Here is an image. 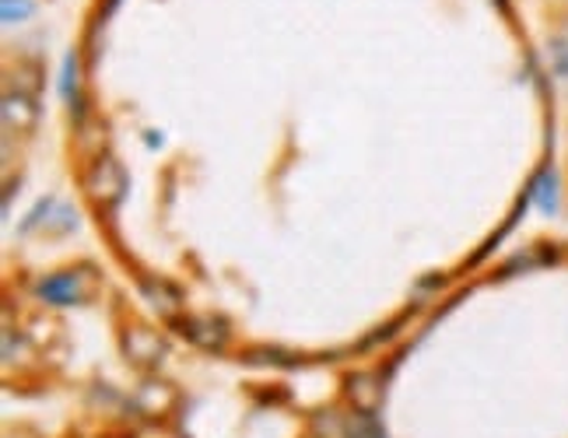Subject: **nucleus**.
I'll return each mask as SVG.
<instances>
[{
    "mask_svg": "<svg viewBox=\"0 0 568 438\" xmlns=\"http://www.w3.org/2000/svg\"><path fill=\"white\" fill-rule=\"evenodd\" d=\"M84 186H89V196L99 207H116L126 193V172L113 155H99L92 169L84 172Z\"/></svg>",
    "mask_w": 568,
    "mask_h": 438,
    "instance_id": "f257e3e1",
    "label": "nucleus"
},
{
    "mask_svg": "<svg viewBox=\"0 0 568 438\" xmlns=\"http://www.w3.org/2000/svg\"><path fill=\"white\" fill-rule=\"evenodd\" d=\"M36 295L47 305H81L89 298V284L81 271H57L36 284Z\"/></svg>",
    "mask_w": 568,
    "mask_h": 438,
    "instance_id": "f03ea898",
    "label": "nucleus"
},
{
    "mask_svg": "<svg viewBox=\"0 0 568 438\" xmlns=\"http://www.w3.org/2000/svg\"><path fill=\"white\" fill-rule=\"evenodd\" d=\"M36 11V0H4V21L14 26V21H26Z\"/></svg>",
    "mask_w": 568,
    "mask_h": 438,
    "instance_id": "9b49d317",
    "label": "nucleus"
},
{
    "mask_svg": "<svg viewBox=\"0 0 568 438\" xmlns=\"http://www.w3.org/2000/svg\"><path fill=\"white\" fill-rule=\"evenodd\" d=\"M530 201L537 204L540 214H558V204H561V186H558V172L555 165H544L537 175H534V183H530Z\"/></svg>",
    "mask_w": 568,
    "mask_h": 438,
    "instance_id": "39448f33",
    "label": "nucleus"
},
{
    "mask_svg": "<svg viewBox=\"0 0 568 438\" xmlns=\"http://www.w3.org/2000/svg\"><path fill=\"white\" fill-rule=\"evenodd\" d=\"M63 99H68L74 109V102H78V53H68V60H63Z\"/></svg>",
    "mask_w": 568,
    "mask_h": 438,
    "instance_id": "1a4fd4ad",
    "label": "nucleus"
},
{
    "mask_svg": "<svg viewBox=\"0 0 568 438\" xmlns=\"http://www.w3.org/2000/svg\"><path fill=\"white\" fill-rule=\"evenodd\" d=\"M39 123V102L32 92H21V88H8L4 92V126L8 134H29Z\"/></svg>",
    "mask_w": 568,
    "mask_h": 438,
    "instance_id": "7ed1b4c3",
    "label": "nucleus"
},
{
    "mask_svg": "<svg viewBox=\"0 0 568 438\" xmlns=\"http://www.w3.org/2000/svg\"><path fill=\"white\" fill-rule=\"evenodd\" d=\"M148 288V295H151V305H155V309L162 313V316H176L180 313V292L176 288H169L165 281H148L144 284Z\"/></svg>",
    "mask_w": 568,
    "mask_h": 438,
    "instance_id": "6e6552de",
    "label": "nucleus"
},
{
    "mask_svg": "<svg viewBox=\"0 0 568 438\" xmlns=\"http://www.w3.org/2000/svg\"><path fill=\"white\" fill-rule=\"evenodd\" d=\"M123 347H126V358H134L138 365H155L165 355V344L159 340V334L144 330V326H134V330L123 337Z\"/></svg>",
    "mask_w": 568,
    "mask_h": 438,
    "instance_id": "423d86ee",
    "label": "nucleus"
},
{
    "mask_svg": "<svg viewBox=\"0 0 568 438\" xmlns=\"http://www.w3.org/2000/svg\"><path fill=\"white\" fill-rule=\"evenodd\" d=\"M551 68H555L558 78L568 81V39L565 35L551 39Z\"/></svg>",
    "mask_w": 568,
    "mask_h": 438,
    "instance_id": "9d476101",
    "label": "nucleus"
},
{
    "mask_svg": "<svg viewBox=\"0 0 568 438\" xmlns=\"http://www.w3.org/2000/svg\"><path fill=\"white\" fill-rule=\"evenodd\" d=\"M183 326L180 330L196 344V347H207V350H222L229 344V330L222 323H214V319H201V316H186L180 319Z\"/></svg>",
    "mask_w": 568,
    "mask_h": 438,
    "instance_id": "0eeeda50",
    "label": "nucleus"
},
{
    "mask_svg": "<svg viewBox=\"0 0 568 438\" xmlns=\"http://www.w3.org/2000/svg\"><path fill=\"white\" fill-rule=\"evenodd\" d=\"M347 400L355 404V414H376L383 404V383L368 371H358L347 379Z\"/></svg>",
    "mask_w": 568,
    "mask_h": 438,
    "instance_id": "20e7f679",
    "label": "nucleus"
}]
</instances>
